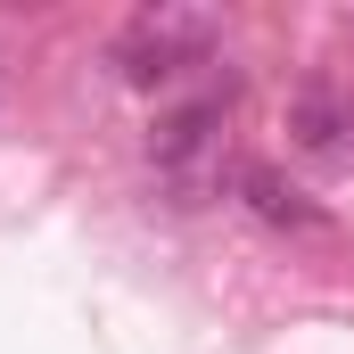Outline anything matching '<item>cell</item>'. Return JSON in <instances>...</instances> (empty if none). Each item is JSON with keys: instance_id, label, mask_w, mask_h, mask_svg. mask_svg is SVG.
Instances as JSON below:
<instances>
[{"instance_id": "obj_1", "label": "cell", "mask_w": 354, "mask_h": 354, "mask_svg": "<svg viewBox=\"0 0 354 354\" xmlns=\"http://www.w3.org/2000/svg\"><path fill=\"white\" fill-rule=\"evenodd\" d=\"M214 41H223V17H206V8H140L115 33V66H124V83L157 91V83H181L189 66H206Z\"/></svg>"}, {"instance_id": "obj_2", "label": "cell", "mask_w": 354, "mask_h": 354, "mask_svg": "<svg viewBox=\"0 0 354 354\" xmlns=\"http://www.w3.org/2000/svg\"><path fill=\"white\" fill-rule=\"evenodd\" d=\"M231 99H239V75H214L181 107H165L157 132H149V165L165 181H206L214 174V149H223V124H231Z\"/></svg>"}, {"instance_id": "obj_3", "label": "cell", "mask_w": 354, "mask_h": 354, "mask_svg": "<svg viewBox=\"0 0 354 354\" xmlns=\"http://www.w3.org/2000/svg\"><path fill=\"white\" fill-rule=\"evenodd\" d=\"M288 140H297L305 157L346 165V157H354V91H338V83H305L297 99H288Z\"/></svg>"}, {"instance_id": "obj_4", "label": "cell", "mask_w": 354, "mask_h": 354, "mask_svg": "<svg viewBox=\"0 0 354 354\" xmlns=\"http://www.w3.org/2000/svg\"><path fill=\"white\" fill-rule=\"evenodd\" d=\"M239 198L264 214L272 231H322L330 214H322V198H305L297 181H280L272 165H239Z\"/></svg>"}]
</instances>
